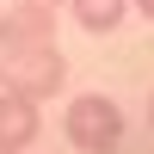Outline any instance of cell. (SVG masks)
<instances>
[{"mask_svg": "<svg viewBox=\"0 0 154 154\" xmlns=\"http://www.w3.org/2000/svg\"><path fill=\"white\" fill-rule=\"evenodd\" d=\"M62 130H68V142L80 148V154H117V142H123V111H117V99H105V93H80V99H68Z\"/></svg>", "mask_w": 154, "mask_h": 154, "instance_id": "obj_1", "label": "cell"}, {"mask_svg": "<svg viewBox=\"0 0 154 154\" xmlns=\"http://www.w3.org/2000/svg\"><path fill=\"white\" fill-rule=\"evenodd\" d=\"M62 80H68V62H62L56 43H31V49H19V56H0V86L37 99V105H43V99H56Z\"/></svg>", "mask_w": 154, "mask_h": 154, "instance_id": "obj_2", "label": "cell"}, {"mask_svg": "<svg viewBox=\"0 0 154 154\" xmlns=\"http://www.w3.org/2000/svg\"><path fill=\"white\" fill-rule=\"evenodd\" d=\"M31 43H56V12L12 0V6L0 12V56H19V49H31Z\"/></svg>", "mask_w": 154, "mask_h": 154, "instance_id": "obj_3", "label": "cell"}, {"mask_svg": "<svg viewBox=\"0 0 154 154\" xmlns=\"http://www.w3.org/2000/svg\"><path fill=\"white\" fill-rule=\"evenodd\" d=\"M43 136V117H37V99L12 93V86H0V154H25Z\"/></svg>", "mask_w": 154, "mask_h": 154, "instance_id": "obj_4", "label": "cell"}, {"mask_svg": "<svg viewBox=\"0 0 154 154\" xmlns=\"http://www.w3.org/2000/svg\"><path fill=\"white\" fill-rule=\"evenodd\" d=\"M68 12L80 19V31H93V37H111L123 19H130V0H68Z\"/></svg>", "mask_w": 154, "mask_h": 154, "instance_id": "obj_5", "label": "cell"}, {"mask_svg": "<svg viewBox=\"0 0 154 154\" xmlns=\"http://www.w3.org/2000/svg\"><path fill=\"white\" fill-rule=\"evenodd\" d=\"M25 6H43V12H56V6H62V0H25Z\"/></svg>", "mask_w": 154, "mask_h": 154, "instance_id": "obj_6", "label": "cell"}, {"mask_svg": "<svg viewBox=\"0 0 154 154\" xmlns=\"http://www.w3.org/2000/svg\"><path fill=\"white\" fill-rule=\"evenodd\" d=\"M136 6H142V19H154V0H136Z\"/></svg>", "mask_w": 154, "mask_h": 154, "instance_id": "obj_7", "label": "cell"}, {"mask_svg": "<svg viewBox=\"0 0 154 154\" xmlns=\"http://www.w3.org/2000/svg\"><path fill=\"white\" fill-rule=\"evenodd\" d=\"M148 117H154V99H148Z\"/></svg>", "mask_w": 154, "mask_h": 154, "instance_id": "obj_8", "label": "cell"}]
</instances>
